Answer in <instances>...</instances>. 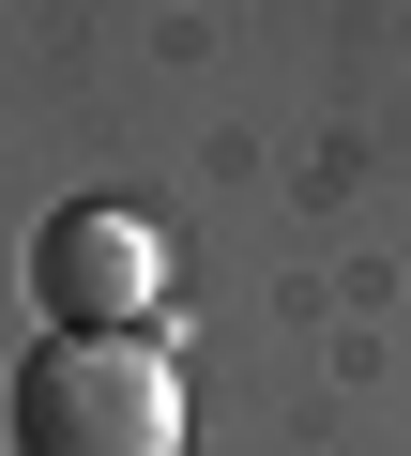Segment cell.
Masks as SVG:
<instances>
[{"label":"cell","instance_id":"6da1fadb","mask_svg":"<svg viewBox=\"0 0 411 456\" xmlns=\"http://www.w3.org/2000/svg\"><path fill=\"white\" fill-rule=\"evenodd\" d=\"M0 426L16 456H183V365L152 335H31Z\"/></svg>","mask_w":411,"mask_h":456},{"label":"cell","instance_id":"7a4b0ae2","mask_svg":"<svg viewBox=\"0 0 411 456\" xmlns=\"http://www.w3.org/2000/svg\"><path fill=\"white\" fill-rule=\"evenodd\" d=\"M31 305H46V335H152L168 244H152L122 198H62V213L31 228Z\"/></svg>","mask_w":411,"mask_h":456}]
</instances>
